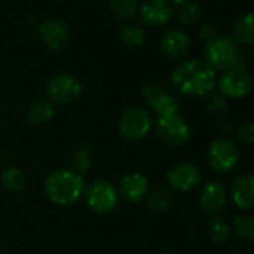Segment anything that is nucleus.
Here are the masks:
<instances>
[{"label": "nucleus", "mask_w": 254, "mask_h": 254, "mask_svg": "<svg viewBox=\"0 0 254 254\" xmlns=\"http://www.w3.org/2000/svg\"><path fill=\"white\" fill-rule=\"evenodd\" d=\"M189 45H190V40L188 34L182 30L174 28L165 33L159 46H161L162 54L167 55L168 58H180L188 52Z\"/></svg>", "instance_id": "obj_17"}, {"label": "nucleus", "mask_w": 254, "mask_h": 254, "mask_svg": "<svg viewBox=\"0 0 254 254\" xmlns=\"http://www.w3.org/2000/svg\"><path fill=\"white\" fill-rule=\"evenodd\" d=\"M155 132L159 140L174 147L186 144L190 138V128L179 113L158 116V121L155 122Z\"/></svg>", "instance_id": "obj_5"}, {"label": "nucleus", "mask_w": 254, "mask_h": 254, "mask_svg": "<svg viewBox=\"0 0 254 254\" xmlns=\"http://www.w3.org/2000/svg\"><path fill=\"white\" fill-rule=\"evenodd\" d=\"M205 107L211 113H220L226 109V98L220 92H208L205 95Z\"/></svg>", "instance_id": "obj_28"}, {"label": "nucleus", "mask_w": 254, "mask_h": 254, "mask_svg": "<svg viewBox=\"0 0 254 254\" xmlns=\"http://www.w3.org/2000/svg\"><path fill=\"white\" fill-rule=\"evenodd\" d=\"M168 185L177 192H189L201 182V171L196 165L183 162L171 168L167 174Z\"/></svg>", "instance_id": "obj_11"}, {"label": "nucleus", "mask_w": 254, "mask_h": 254, "mask_svg": "<svg viewBox=\"0 0 254 254\" xmlns=\"http://www.w3.org/2000/svg\"><path fill=\"white\" fill-rule=\"evenodd\" d=\"M147 205H149V210L153 213H164L171 205V196L165 189H159L149 196Z\"/></svg>", "instance_id": "obj_25"}, {"label": "nucleus", "mask_w": 254, "mask_h": 254, "mask_svg": "<svg viewBox=\"0 0 254 254\" xmlns=\"http://www.w3.org/2000/svg\"><path fill=\"white\" fill-rule=\"evenodd\" d=\"M161 254H173L171 252H164V253H161Z\"/></svg>", "instance_id": "obj_32"}, {"label": "nucleus", "mask_w": 254, "mask_h": 254, "mask_svg": "<svg viewBox=\"0 0 254 254\" xmlns=\"http://www.w3.org/2000/svg\"><path fill=\"white\" fill-rule=\"evenodd\" d=\"M171 16L173 6L170 0H147L140 9V18L149 27L165 25Z\"/></svg>", "instance_id": "obj_14"}, {"label": "nucleus", "mask_w": 254, "mask_h": 254, "mask_svg": "<svg viewBox=\"0 0 254 254\" xmlns=\"http://www.w3.org/2000/svg\"><path fill=\"white\" fill-rule=\"evenodd\" d=\"M110 9L119 19H129L138 10V0H110Z\"/></svg>", "instance_id": "obj_23"}, {"label": "nucleus", "mask_w": 254, "mask_h": 254, "mask_svg": "<svg viewBox=\"0 0 254 254\" xmlns=\"http://www.w3.org/2000/svg\"><path fill=\"white\" fill-rule=\"evenodd\" d=\"M37 33H39V39L42 40V43L48 49H52V51L63 49L68 42V30L64 25V22L58 19L43 21L39 25Z\"/></svg>", "instance_id": "obj_12"}, {"label": "nucleus", "mask_w": 254, "mask_h": 254, "mask_svg": "<svg viewBox=\"0 0 254 254\" xmlns=\"http://www.w3.org/2000/svg\"><path fill=\"white\" fill-rule=\"evenodd\" d=\"M85 198L88 207L98 214H107L118 205V192L106 180H97L91 183L85 190Z\"/></svg>", "instance_id": "obj_7"}, {"label": "nucleus", "mask_w": 254, "mask_h": 254, "mask_svg": "<svg viewBox=\"0 0 254 254\" xmlns=\"http://www.w3.org/2000/svg\"><path fill=\"white\" fill-rule=\"evenodd\" d=\"M234 37L238 43L252 45L254 40V28H253V15L247 13L237 19L234 25Z\"/></svg>", "instance_id": "obj_18"}, {"label": "nucleus", "mask_w": 254, "mask_h": 254, "mask_svg": "<svg viewBox=\"0 0 254 254\" xmlns=\"http://www.w3.org/2000/svg\"><path fill=\"white\" fill-rule=\"evenodd\" d=\"M202 15V10L199 7V4L196 3H186V4H182V9L179 10V18L183 24L186 25H190L193 22H196Z\"/></svg>", "instance_id": "obj_27"}, {"label": "nucleus", "mask_w": 254, "mask_h": 254, "mask_svg": "<svg viewBox=\"0 0 254 254\" xmlns=\"http://www.w3.org/2000/svg\"><path fill=\"white\" fill-rule=\"evenodd\" d=\"M228 202V190L219 180H213L202 188L199 195V207L202 211L214 214L223 210Z\"/></svg>", "instance_id": "obj_13"}, {"label": "nucleus", "mask_w": 254, "mask_h": 254, "mask_svg": "<svg viewBox=\"0 0 254 254\" xmlns=\"http://www.w3.org/2000/svg\"><path fill=\"white\" fill-rule=\"evenodd\" d=\"M150 128H152L150 113L140 106L129 107L128 110H125L118 124L119 134L127 141L141 140L144 135H147Z\"/></svg>", "instance_id": "obj_4"}, {"label": "nucleus", "mask_w": 254, "mask_h": 254, "mask_svg": "<svg viewBox=\"0 0 254 254\" xmlns=\"http://www.w3.org/2000/svg\"><path fill=\"white\" fill-rule=\"evenodd\" d=\"M54 112L55 110H54L52 103H49L46 100H39L30 107L27 118L31 124L40 125V124H46L48 121H51L54 118Z\"/></svg>", "instance_id": "obj_19"}, {"label": "nucleus", "mask_w": 254, "mask_h": 254, "mask_svg": "<svg viewBox=\"0 0 254 254\" xmlns=\"http://www.w3.org/2000/svg\"><path fill=\"white\" fill-rule=\"evenodd\" d=\"M252 77L246 70L232 68L225 71L219 82L220 94L229 98H243L250 94L252 91Z\"/></svg>", "instance_id": "obj_10"}, {"label": "nucleus", "mask_w": 254, "mask_h": 254, "mask_svg": "<svg viewBox=\"0 0 254 254\" xmlns=\"http://www.w3.org/2000/svg\"><path fill=\"white\" fill-rule=\"evenodd\" d=\"M235 235L246 243H252L254 240V220L252 216H240L234 222Z\"/></svg>", "instance_id": "obj_24"}, {"label": "nucleus", "mask_w": 254, "mask_h": 254, "mask_svg": "<svg viewBox=\"0 0 254 254\" xmlns=\"http://www.w3.org/2000/svg\"><path fill=\"white\" fill-rule=\"evenodd\" d=\"M171 1H174V3H177V4H186V3H189L190 0H171Z\"/></svg>", "instance_id": "obj_31"}, {"label": "nucleus", "mask_w": 254, "mask_h": 254, "mask_svg": "<svg viewBox=\"0 0 254 254\" xmlns=\"http://www.w3.org/2000/svg\"><path fill=\"white\" fill-rule=\"evenodd\" d=\"M205 61L214 68V71H228L232 68L246 70L244 55L228 37H216L207 43Z\"/></svg>", "instance_id": "obj_3"}, {"label": "nucleus", "mask_w": 254, "mask_h": 254, "mask_svg": "<svg viewBox=\"0 0 254 254\" xmlns=\"http://www.w3.org/2000/svg\"><path fill=\"white\" fill-rule=\"evenodd\" d=\"M82 92V85L79 79L71 74H55L46 83V95L54 103L65 104L76 100Z\"/></svg>", "instance_id": "obj_8"}, {"label": "nucleus", "mask_w": 254, "mask_h": 254, "mask_svg": "<svg viewBox=\"0 0 254 254\" xmlns=\"http://www.w3.org/2000/svg\"><path fill=\"white\" fill-rule=\"evenodd\" d=\"M149 189L147 179L140 173L125 176L119 183V193L129 202H140L146 198Z\"/></svg>", "instance_id": "obj_16"}, {"label": "nucleus", "mask_w": 254, "mask_h": 254, "mask_svg": "<svg viewBox=\"0 0 254 254\" xmlns=\"http://www.w3.org/2000/svg\"><path fill=\"white\" fill-rule=\"evenodd\" d=\"M0 179H1L3 188L7 189L9 192H19L25 186V176H24V173L19 168H15V167L6 168L1 173Z\"/></svg>", "instance_id": "obj_21"}, {"label": "nucleus", "mask_w": 254, "mask_h": 254, "mask_svg": "<svg viewBox=\"0 0 254 254\" xmlns=\"http://www.w3.org/2000/svg\"><path fill=\"white\" fill-rule=\"evenodd\" d=\"M208 235L214 243H226L231 237V226L222 217H213L208 222Z\"/></svg>", "instance_id": "obj_22"}, {"label": "nucleus", "mask_w": 254, "mask_h": 254, "mask_svg": "<svg viewBox=\"0 0 254 254\" xmlns=\"http://www.w3.org/2000/svg\"><path fill=\"white\" fill-rule=\"evenodd\" d=\"M143 97L146 103L158 113V116H168L179 113L177 100L170 95L165 88L159 83H147L143 89Z\"/></svg>", "instance_id": "obj_9"}, {"label": "nucleus", "mask_w": 254, "mask_h": 254, "mask_svg": "<svg viewBox=\"0 0 254 254\" xmlns=\"http://www.w3.org/2000/svg\"><path fill=\"white\" fill-rule=\"evenodd\" d=\"M240 159L238 146L226 137L216 138L208 147V162L217 173L231 171Z\"/></svg>", "instance_id": "obj_6"}, {"label": "nucleus", "mask_w": 254, "mask_h": 254, "mask_svg": "<svg viewBox=\"0 0 254 254\" xmlns=\"http://www.w3.org/2000/svg\"><path fill=\"white\" fill-rule=\"evenodd\" d=\"M237 134H238V138H240L241 143H244V144H247V146H252V144H253L254 127L252 122H244V124H241L240 128H238V131H237Z\"/></svg>", "instance_id": "obj_29"}, {"label": "nucleus", "mask_w": 254, "mask_h": 254, "mask_svg": "<svg viewBox=\"0 0 254 254\" xmlns=\"http://www.w3.org/2000/svg\"><path fill=\"white\" fill-rule=\"evenodd\" d=\"M217 34H219V27L214 22H205L199 28V39L204 40L205 43H208V42L214 40L216 37H219Z\"/></svg>", "instance_id": "obj_30"}, {"label": "nucleus", "mask_w": 254, "mask_h": 254, "mask_svg": "<svg viewBox=\"0 0 254 254\" xmlns=\"http://www.w3.org/2000/svg\"><path fill=\"white\" fill-rule=\"evenodd\" d=\"M119 37L128 48H140L144 43L146 34L135 24H122L119 27Z\"/></svg>", "instance_id": "obj_20"}, {"label": "nucleus", "mask_w": 254, "mask_h": 254, "mask_svg": "<svg viewBox=\"0 0 254 254\" xmlns=\"http://www.w3.org/2000/svg\"><path fill=\"white\" fill-rule=\"evenodd\" d=\"M83 192L85 180L74 170H57L45 182V193L57 205H71Z\"/></svg>", "instance_id": "obj_2"}, {"label": "nucleus", "mask_w": 254, "mask_h": 254, "mask_svg": "<svg viewBox=\"0 0 254 254\" xmlns=\"http://www.w3.org/2000/svg\"><path fill=\"white\" fill-rule=\"evenodd\" d=\"M92 152L88 147H79L73 152L71 155V164L74 167V171L77 170V173H83L86 171L91 165H92Z\"/></svg>", "instance_id": "obj_26"}, {"label": "nucleus", "mask_w": 254, "mask_h": 254, "mask_svg": "<svg viewBox=\"0 0 254 254\" xmlns=\"http://www.w3.org/2000/svg\"><path fill=\"white\" fill-rule=\"evenodd\" d=\"M232 199L241 210H250L254 205V177L253 174H241L232 183Z\"/></svg>", "instance_id": "obj_15"}, {"label": "nucleus", "mask_w": 254, "mask_h": 254, "mask_svg": "<svg viewBox=\"0 0 254 254\" xmlns=\"http://www.w3.org/2000/svg\"><path fill=\"white\" fill-rule=\"evenodd\" d=\"M171 82L185 95L205 97L214 89L217 76L205 60H188L174 68Z\"/></svg>", "instance_id": "obj_1"}]
</instances>
